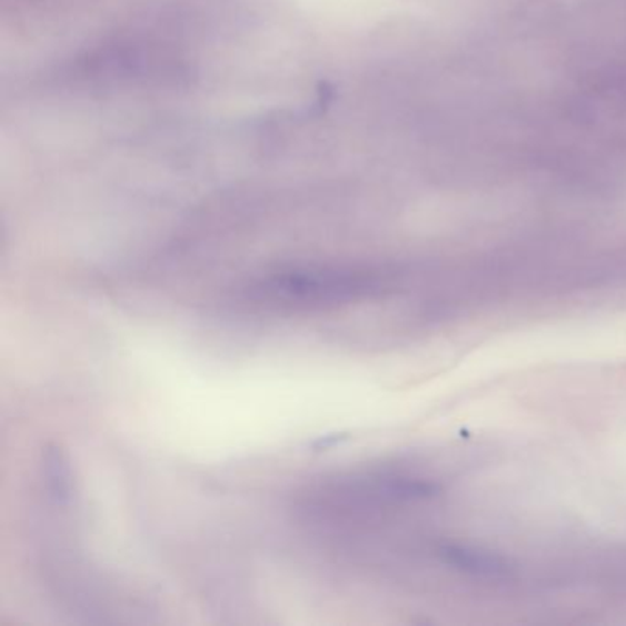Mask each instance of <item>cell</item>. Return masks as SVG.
<instances>
[{
    "instance_id": "6da1fadb",
    "label": "cell",
    "mask_w": 626,
    "mask_h": 626,
    "mask_svg": "<svg viewBox=\"0 0 626 626\" xmlns=\"http://www.w3.org/2000/svg\"><path fill=\"white\" fill-rule=\"evenodd\" d=\"M388 284V276L371 267L295 265L259 276L245 292L276 311H327L375 298Z\"/></svg>"
},
{
    "instance_id": "7a4b0ae2",
    "label": "cell",
    "mask_w": 626,
    "mask_h": 626,
    "mask_svg": "<svg viewBox=\"0 0 626 626\" xmlns=\"http://www.w3.org/2000/svg\"><path fill=\"white\" fill-rule=\"evenodd\" d=\"M441 557L450 566H456V568L469 572V574L484 575V577H498V575L507 574V569H509L506 560L496 557L493 553L461 548V546L443 548Z\"/></svg>"
}]
</instances>
